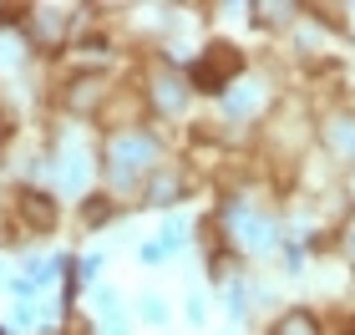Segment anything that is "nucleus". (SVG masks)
<instances>
[{"label":"nucleus","mask_w":355,"mask_h":335,"mask_svg":"<svg viewBox=\"0 0 355 335\" xmlns=\"http://www.w3.org/2000/svg\"><path fill=\"white\" fill-rule=\"evenodd\" d=\"M153 163H157V137L153 132L122 127V132L107 142V173H112V183H117V188H127L137 173H148Z\"/></svg>","instance_id":"f257e3e1"},{"label":"nucleus","mask_w":355,"mask_h":335,"mask_svg":"<svg viewBox=\"0 0 355 335\" xmlns=\"http://www.w3.org/2000/svg\"><path fill=\"white\" fill-rule=\"evenodd\" d=\"M239 76H244V56H239V46L214 41V46H203V56H198V61H193L188 82L198 87V92H229Z\"/></svg>","instance_id":"f03ea898"},{"label":"nucleus","mask_w":355,"mask_h":335,"mask_svg":"<svg viewBox=\"0 0 355 335\" xmlns=\"http://www.w3.org/2000/svg\"><path fill=\"white\" fill-rule=\"evenodd\" d=\"M21 31H26V41L36 46V51H56L76 31V6H26Z\"/></svg>","instance_id":"7ed1b4c3"},{"label":"nucleus","mask_w":355,"mask_h":335,"mask_svg":"<svg viewBox=\"0 0 355 335\" xmlns=\"http://www.w3.org/2000/svg\"><path fill=\"white\" fill-rule=\"evenodd\" d=\"M223 239H234L244 254H264L274 249V223L264 214H254L249 203H229L223 209Z\"/></svg>","instance_id":"20e7f679"},{"label":"nucleus","mask_w":355,"mask_h":335,"mask_svg":"<svg viewBox=\"0 0 355 335\" xmlns=\"http://www.w3.org/2000/svg\"><path fill=\"white\" fill-rule=\"evenodd\" d=\"M148 102H153L157 112H183V107H188L183 76H178L173 67H153V76H148Z\"/></svg>","instance_id":"39448f33"},{"label":"nucleus","mask_w":355,"mask_h":335,"mask_svg":"<svg viewBox=\"0 0 355 335\" xmlns=\"http://www.w3.org/2000/svg\"><path fill=\"white\" fill-rule=\"evenodd\" d=\"M15 209L26 214V223L31 229H56V198H46L41 188H21V194H15Z\"/></svg>","instance_id":"423d86ee"},{"label":"nucleus","mask_w":355,"mask_h":335,"mask_svg":"<svg viewBox=\"0 0 355 335\" xmlns=\"http://www.w3.org/2000/svg\"><path fill=\"white\" fill-rule=\"evenodd\" d=\"M325 142H330L335 157L355 163V117H350V112H335V117H325Z\"/></svg>","instance_id":"0eeeda50"},{"label":"nucleus","mask_w":355,"mask_h":335,"mask_svg":"<svg viewBox=\"0 0 355 335\" xmlns=\"http://www.w3.org/2000/svg\"><path fill=\"white\" fill-rule=\"evenodd\" d=\"M26 67V31L0 21V71H21Z\"/></svg>","instance_id":"6e6552de"},{"label":"nucleus","mask_w":355,"mask_h":335,"mask_svg":"<svg viewBox=\"0 0 355 335\" xmlns=\"http://www.w3.org/2000/svg\"><path fill=\"white\" fill-rule=\"evenodd\" d=\"M259 97H264V87H234V92H223V112L229 117H254L259 112Z\"/></svg>","instance_id":"1a4fd4ad"},{"label":"nucleus","mask_w":355,"mask_h":335,"mask_svg":"<svg viewBox=\"0 0 355 335\" xmlns=\"http://www.w3.org/2000/svg\"><path fill=\"white\" fill-rule=\"evenodd\" d=\"M61 173H67V188H82L92 183V163H87V153L82 148H61Z\"/></svg>","instance_id":"9d476101"},{"label":"nucleus","mask_w":355,"mask_h":335,"mask_svg":"<svg viewBox=\"0 0 355 335\" xmlns=\"http://www.w3.org/2000/svg\"><path fill=\"white\" fill-rule=\"evenodd\" d=\"M254 15V26H284V21H295V6H284V0H259V6H249Z\"/></svg>","instance_id":"9b49d317"},{"label":"nucleus","mask_w":355,"mask_h":335,"mask_svg":"<svg viewBox=\"0 0 355 335\" xmlns=\"http://www.w3.org/2000/svg\"><path fill=\"white\" fill-rule=\"evenodd\" d=\"M96 97H102V87H96L92 76H76V82L67 87V102H71L76 112H92V107H96Z\"/></svg>","instance_id":"f8f14e48"},{"label":"nucleus","mask_w":355,"mask_h":335,"mask_svg":"<svg viewBox=\"0 0 355 335\" xmlns=\"http://www.w3.org/2000/svg\"><path fill=\"white\" fill-rule=\"evenodd\" d=\"M274 335H320V320L310 310H289L279 325H274Z\"/></svg>","instance_id":"ddd939ff"},{"label":"nucleus","mask_w":355,"mask_h":335,"mask_svg":"<svg viewBox=\"0 0 355 335\" xmlns=\"http://www.w3.org/2000/svg\"><path fill=\"white\" fill-rule=\"evenodd\" d=\"M142 198H148V203H157V209H163V203H173V198H183V183H178L173 173H157V178H153V188H148V194H142Z\"/></svg>","instance_id":"4468645a"},{"label":"nucleus","mask_w":355,"mask_h":335,"mask_svg":"<svg viewBox=\"0 0 355 335\" xmlns=\"http://www.w3.org/2000/svg\"><path fill=\"white\" fill-rule=\"evenodd\" d=\"M96 310H102V320H107V330H112V335H122V305H117V295H107V290H102Z\"/></svg>","instance_id":"2eb2a0df"},{"label":"nucleus","mask_w":355,"mask_h":335,"mask_svg":"<svg viewBox=\"0 0 355 335\" xmlns=\"http://www.w3.org/2000/svg\"><path fill=\"white\" fill-rule=\"evenodd\" d=\"M82 218H87V229H102V218H112V203L107 198H87L82 203Z\"/></svg>","instance_id":"dca6fc26"},{"label":"nucleus","mask_w":355,"mask_h":335,"mask_svg":"<svg viewBox=\"0 0 355 335\" xmlns=\"http://www.w3.org/2000/svg\"><path fill=\"white\" fill-rule=\"evenodd\" d=\"M163 300H157V295H148V300H142V320H153V325H163Z\"/></svg>","instance_id":"f3484780"},{"label":"nucleus","mask_w":355,"mask_h":335,"mask_svg":"<svg viewBox=\"0 0 355 335\" xmlns=\"http://www.w3.org/2000/svg\"><path fill=\"white\" fill-rule=\"evenodd\" d=\"M340 254H345V259L355 264V218L345 223V234H340Z\"/></svg>","instance_id":"a211bd4d"}]
</instances>
